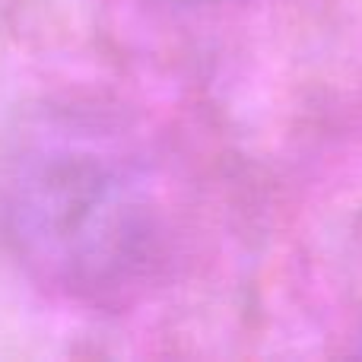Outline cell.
<instances>
[{"label":"cell","instance_id":"3957f363","mask_svg":"<svg viewBox=\"0 0 362 362\" xmlns=\"http://www.w3.org/2000/svg\"><path fill=\"white\" fill-rule=\"evenodd\" d=\"M356 353L362 356V327H359V337H356Z\"/></svg>","mask_w":362,"mask_h":362},{"label":"cell","instance_id":"6da1fadb","mask_svg":"<svg viewBox=\"0 0 362 362\" xmlns=\"http://www.w3.org/2000/svg\"><path fill=\"white\" fill-rule=\"evenodd\" d=\"M10 216L25 257L80 293L118 289L146 257L153 232L137 169L89 144L32 153L13 181Z\"/></svg>","mask_w":362,"mask_h":362},{"label":"cell","instance_id":"7a4b0ae2","mask_svg":"<svg viewBox=\"0 0 362 362\" xmlns=\"http://www.w3.org/2000/svg\"><path fill=\"white\" fill-rule=\"evenodd\" d=\"M165 4H185V6L191 4L194 6V4H216V0H165Z\"/></svg>","mask_w":362,"mask_h":362}]
</instances>
